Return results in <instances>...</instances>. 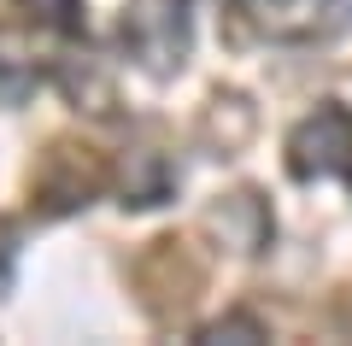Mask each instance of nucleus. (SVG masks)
I'll use <instances>...</instances> for the list:
<instances>
[{
	"label": "nucleus",
	"mask_w": 352,
	"mask_h": 346,
	"mask_svg": "<svg viewBox=\"0 0 352 346\" xmlns=\"http://www.w3.org/2000/svg\"><path fill=\"white\" fill-rule=\"evenodd\" d=\"M124 47L153 76L182 71L194 47V0H129L124 6Z\"/></svg>",
	"instance_id": "nucleus-1"
},
{
	"label": "nucleus",
	"mask_w": 352,
	"mask_h": 346,
	"mask_svg": "<svg viewBox=\"0 0 352 346\" xmlns=\"http://www.w3.org/2000/svg\"><path fill=\"white\" fill-rule=\"evenodd\" d=\"M288 171L300 176V182L352 171V111L340 106V100H323V106L288 136Z\"/></svg>",
	"instance_id": "nucleus-2"
},
{
	"label": "nucleus",
	"mask_w": 352,
	"mask_h": 346,
	"mask_svg": "<svg viewBox=\"0 0 352 346\" xmlns=\"http://www.w3.org/2000/svg\"><path fill=\"white\" fill-rule=\"evenodd\" d=\"M212 223L223 229V241H229L235 252H258L264 241H270V217H264L258 194H229L223 206L212 211Z\"/></svg>",
	"instance_id": "nucleus-3"
},
{
	"label": "nucleus",
	"mask_w": 352,
	"mask_h": 346,
	"mask_svg": "<svg viewBox=\"0 0 352 346\" xmlns=\"http://www.w3.org/2000/svg\"><path fill=\"white\" fill-rule=\"evenodd\" d=\"M59 164H65V182L59 176H41V206L47 211H76V206H88V194H94V188H100V171H94V164H76L71 153H59Z\"/></svg>",
	"instance_id": "nucleus-4"
},
{
	"label": "nucleus",
	"mask_w": 352,
	"mask_h": 346,
	"mask_svg": "<svg viewBox=\"0 0 352 346\" xmlns=\"http://www.w3.org/2000/svg\"><path fill=\"white\" fill-rule=\"evenodd\" d=\"M170 164L159 159V153H129L124 164V206H159L164 194H170Z\"/></svg>",
	"instance_id": "nucleus-5"
},
{
	"label": "nucleus",
	"mask_w": 352,
	"mask_h": 346,
	"mask_svg": "<svg viewBox=\"0 0 352 346\" xmlns=\"http://www.w3.org/2000/svg\"><path fill=\"white\" fill-rule=\"evenodd\" d=\"M18 6H30V18L59 30V36H76L82 30V0H18Z\"/></svg>",
	"instance_id": "nucleus-6"
},
{
	"label": "nucleus",
	"mask_w": 352,
	"mask_h": 346,
	"mask_svg": "<svg viewBox=\"0 0 352 346\" xmlns=\"http://www.w3.org/2000/svg\"><path fill=\"white\" fill-rule=\"evenodd\" d=\"M12 259H18V247H12V229L0 223V294H6V282H12Z\"/></svg>",
	"instance_id": "nucleus-7"
},
{
	"label": "nucleus",
	"mask_w": 352,
	"mask_h": 346,
	"mask_svg": "<svg viewBox=\"0 0 352 346\" xmlns=\"http://www.w3.org/2000/svg\"><path fill=\"white\" fill-rule=\"evenodd\" d=\"M223 334H247V340H258V323H247V317H229V323H217V329H206V340H223Z\"/></svg>",
	"instance_id": "nucleus-8"
}]
</instances>
